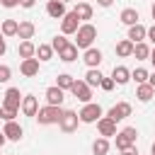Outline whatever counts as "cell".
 <instances>
[{
    "label": "cell",
    "instance_id": "6da1fadb",
    "mask_svg": "<svg viewBox=\"0 0 155 155\" xmlns=\"http://www.w3.org/2000/svg\"><path fill=\"white\" fill-rule=\"evenodd\" d=\"M75 46L78 48H90L92 46V41L97 39V27L94 24H90V22H85V24H80V29L75 31Z\"/></svg>",
    "mask_w": 155,
    "mask_h": 155
},
{
    "label": "cell",
    "instance_id": "7a4b0ae2",
    "mask_svg": "<svg viewBox=\"0 0 155 155\" xmlns=\"http://www.w3.org/2000/svg\"><path fill=\"white\" fill-rule=\"evenodd\" d=\"M61 116H63V109H61V107H56V104H46V107H41V109L36 111V119H39V124H41V126L58 124V121H61Z\"/></svg>",
    "mask_w": 155,
    "mask_h": 155
},
{
    "label": "cell",
    "instance_id": "3957f363",
    "mask_svg": "<svg viewBox=\"0 0 155 155\" xmlns=\"http://www.w3.org/2000/svg\"><path fill=\"white\" fill-rule=\"evenodd\" d=\"M136 136H138V128L136 126H126L116 133V150H126L136 143Z\"/></svg>",
    "mask_w": 155,
    "mask_h": 155
},
{
    "label": "cell",
    "instance_id": "277c9868",
    "mask_svg": "<svg viewBox=\"0 0 155 155\" xmlns=\"http://www.w3.org/2000/svg\"><path fill=\"white\" fill-rule=\"evenodd\" d=\"M78 116H80V121H82V124H94V121H99V119H102V107H99V104H94V102H87V104L78 111Z\"/></svg>",
    "mask_w": 155,
    "mask_h": 155
},
{
    "label": "cell",
    "instance_id": "5b68a950",
    "mask_svg": "<svg viewBox=\"0 0 155 155\" xmlns=\"http://www.w3.org/2000/svg\"><path fill=\"white\" fill-rule=\"evenodd\" d=\"M78 124H80L78 111H73V109H63V116H61V121H58L61 131H63V133H73V131L78 128Z\"/></svg>",
    "mask_w": 155,
    "mask_h": 155
},
{
    "label": "cell",
    "instance_id": "8992f818",
    "mask_svg": "<svg viewBox=\"0 0 155 155\" xmlns=\"http://www.w3.org/2000/svg\"><path fill=\"white\" fill-rule=\"evenodd\" d=\"M70 92H73V97H75V99H80L82 104L92 102V87H90L85 80H75V82H73V87H70Z\"/></svg>",
    "mask_w": 155,
    "mask_h": 155
},
{
    "label": "cell",
    "instance_id": "52a82bcc",
    "mask_svg": "<svg viewBox=\"0 0 155 155\" xmlns=\"http://www.w3.org/2000/svg\"><path fill=\"white\" fill-rule=\"evenodd\" d=\"M19 107H22V94H19V87H7L5 99H2V109H17V111H19Z\"/></svg>",
    "mask_w": 155,
    "mask_h": 155
},
{
    "label": "cell",
    "instance_id": "ba28073f",
    "mask_svg": "<svg viewBox=\"0 0 155 155\" xmlns=\"http://www.w3.org/2000/svg\"><path fill=\"white\" fill-rule=\"evenodd\" d=\"M80 29V17L75 12H65V17L61 19V31L68 36V34H75Z\"/></svg>",
    "mask_w": 155,
    "mask_h": 155
},
{
    "label": "cell",
    "instance_id": "9c48e42d",
    "mask_svg": "<svg viewBox=\"0 0 155 155\" xmlns=\"http://www.w3.org/2000/svg\"><path fill=\"white\" fill-rule=\"evenodd\" d=\"M107 116L119 124V121H124L126 116H131V104H128V102H119V104H114V107L107 111Z\"/></svg>",
    "mask_w": 155,
    "mask_h": 155
},
{
    "label": "cell",
    "instance_id": "30bf717a",
    "mask_svg": "<svg viewBox=\"0 0 155 155\" xmlns=\"http://www.w3.org/2000/svg\"><path fill=\"white\" fill-rule=\"evenodd\" d=\"M19 73H22L24 78H34V75H39V58H22V63H19Z\"/></svg>",
    "mask_w": 155,
    "mask_h": 155
},
{
    "label": "cell",
    "instance_id": "8fae6325",
    "mask_svg": "<svg viewBox=\"0 0 155 155\" xmlns=\"http://www.w3.org/2000/svg\"><path fill=\"white\" fill-rule=\"evenodd\" d=\"M19 109H22L24 116H36V111H39V102H36V97H34V94H24Z\"/></svg>",
    "mask_w": 155,
    "mask_h": 155
},
{
    "label": "cell",
    "instance_id": "7c38bea8",
    "mask_svg": "<svg viewBox=\"0 0 155 155\" xmlns=\"http://www.w3.org/2000/svg\"><path fill=\"white\" fill-rule=\"evenodd\" d=\"M97 131H99V136H104V138L116 136V121H111L109 116H102V119L97 121Z\"/></svg>",
    "mask_w": 155,
    "mask_h": 155
},
{
    "label": "cell",
    "instance_id": "4fadbf2b",
    "mask_svg": "<svg viewBox=\"0 0 155 155\" xmlns=\"http://www.w3.org/2000/svg\"><path fill=\"white\" fill-rule=\"evenodd\" d=\"M46 15L53 17V19H63V17H65V2H61V0H48V2H46Z\"/></svg>",
    "mask_w": 155,
    "mask_h": 155
},
{
    "label": "cell",
    "instance_id": "5bb4252c",
    "mask_svg": "<svg viewBox=\"0 0 155 155\" xmlns=\"http://www.w3.org/2000/svg\"><path fill=\"white\" fill-rule=\"evenodd\" d=\"M82 61H85V65L87 68H97L99 63H102V51L99 48H85V56H82Z\"/></svg>",
    "mask_w": 155,
    "mask_h": 155
},
{
    "label": "cell",
    "instance_id": "9a60e30c",
    "mask_svg": "<svg viewBox=\"0 0 155 155\" xmlns=\"http://www.w3.org/2000/svg\"><path fill=\"white\" fill-rule=\"evenodd\" d=\"M63 99H65V90H61L58 85H53V87H48V90H46V102H48V104L61 107V104H63Z\"/></svg>",
    "mask_w": 155,
    "mask_h": 155
},
{
    "label": "cell",
    "instance_id": "2e32d148",
    "mask_svg": "<svg viewBox=\"0 0 155 155\" xmlns=\"http://www.w3.org/2000/svg\"><path fill=\"white\" fill-rule=\"evenodd\" d=\"M2 133L7 136V140H19L22 138V126L17 124V121H5V128H2Z\"/></svg>",
    "mask_w": 155,
    "mask_h": 155
},
{
    "label": "cell",
    "instance_id": "e0dca14e",
    "mask_svg": "<svg viewBox=\"0 0 155 155\" xmlns=\"http://www.w3.org/2000/svg\"><path fill=\"white\" fill-rule=\"evenodd\" d=\"M111 78H114V82H116V85H126V82L131 80V70H128L126 65H114Z\"/></svg>",
    "mask_w": 155,
    "mask_h": 155
},
{
    "label": "cell",
    "instance_id": "ac0fdd59",
    "mask_svg": "<svg viewBox=\"0 0 155 155\" xmlns=\"http://www.w3.org/2000/svg\"><path fill=\"white\" fill-rule=\"evenodd\" d=\"M119 19L124 22V24H138V19H140V15H138V10L136 7H124L121 10V15H119Z\"/></svg>",
    "mask_w": 155,
    "mask_h": 155
},
{
    "label": "cell",
    "instance_id": "d6986e66",
    "mask_svg": "<svg viewBox=\"0 0 155 155\" xmlns=\"http://www.w3.org/2000/svg\"><path fill=\"white\" fill-rule=\"evenodd\" d=\"M145 36H148V29H145V27H143L140 22H138V24H131V27H128V39H131L133 44L143 41Z\"/></svg>",
    "mask_w": 155,
    "mask_h": 155
},
{
    "label": "cell",
    "instance_id": "ffe728a7",
    "mask_svg": "<svg viewBox=\"0 0 155 155\" xmlns=\"http://www.w3.org/2000/svg\"><path fill=\"white\" fill-rule=\"evenodd\" d=\"M136 97H138L140 102H150V99L155 97V87H153L150 82H140L138 90H136Z\"/></svg>",
    "mask_w": 155,
    "mask_h": 155
},
{
    "label": "cell",
    "instance_id": "44dd1931",
    "mask_svg": "<svg viewBox=\"0 0 155 155\" xmlns=\"http://www.w3.org/2000/svg\"><path fill=\"white\" fill-rule=\"evenodd\" d=\"M78 17H80V22H87V19H92V5L90 2H82V0H78V5H75V10H73Z\"/></svg>",
    "mask_w": 155,
    "mask_h": 155
},
{
    "label": "cell",
    "instance_id": "7402d4cb",
    "mask_svg": "<svg viewBox=\"0 0 155 155\" xmlns=\"http://www.w3.org/2000/svg\"><path fill=\"white\" fill-rule=\"evenodd\" d=\"M34 31H36V27H34V22H19V29H17V36L22 39V41H29L31 36H34Z\"/></svg>",
    "mask_w": 155,
    "mask_h": 155
},
{
    "label": "cell",
    "instance_id": "603a6c76",
    "mask_svg": "<svg viewBox=\"0 0 155 155\" xmlns=\"http://www.w3.org/2000/svg\"><path fill=\"white\" fill-rule=\"evenodd\" d=\"M133 41L131 39H121L119 44H116V56H121V58H128V56H133Z\"/></svg>",
    "mask_w": 155,
    "mask_h": 155
},
{
    "label": "cell",
    "instance_id": "cb8c5ba5",
    "mask_svg": "<svg viewBox=\"0 0 155 155\" xmlns=\"http://www.w3.org/2000/svg\"><path fill=\"white\" fill-rule=\"evenodd\" d=\"M58 58H61L63 63H73V61L78 58V46H75V44H68V46L58 53Z\"/></svg>",
    "mask_w": 155,
    "mask_h": 155
},
{
    "label": "cell",
    "instance_id": "d4e9b609",
    "mask_svg": "<svg viewBox=\"0 0 155 155\" xmlns=\"http://www.w3.org/2000/svg\"><path fill=\"white\" fill-rule=\"evenodd\" d=\"M17 53H19V58H34L36 56V46L31 41H22L19 48H17Z\"/></svg>",
    "mask_w": 155,
    "mask_h": 155
},
{
    "label": "cell",
    "instance_id": "484cf974",
    "mask_svg": "<svg viewBox=\"0 0 155 155\" xmlns=\"http://www.w3.org/2000/svg\"><path fill=\"white\" fill-rule=\"evenodd\" d=\"M102 78H104V75H102L97 68H90L87 75H85V82H87L90 87H99V85H102Z\"/></svg>",
    "mask_w": 155,
    "mask_h": 155
},
{
    "label": "cell",
    "instance_id": "4316f807",
    "mask_svg": "<svg viewBox=\"0 0 155 155\" xmlns=\"http://www.w3.org/2000/svg\"><path fill=\"white\" fill-rule=\"evenodd\" d=\"M109 148H111V145H109V138H104V136L92 143V153H94V155H107Z\"/></svg>",
    "mask_w": 155,
    "mask_h": 155
},
{
    "label": "cell",
    "instance_id": "83f0119b",
    "mask_svg": "<svg viewBox=\"0 0 155 155\" xmlns=\"http://www.w3.org/2000/svg\"><path fill=\"white\" fill-rule=\"evenodd\" d=\"M17 29H19V22L17 19H5L2 22V36H17Z\"/></svg>",
    "mask_w": 155,
    "mask_h": 155
},
{
    "label": "cell",
    "instance_id": "f1b7e54d",
    "mask_svg": "<svg viewBox=\"0 0 155 155\" xmlns=\"http://www.w3.org/2000/svg\"><path fill=\"white\" fill-rule=\"evenodd\" d=\"M133 56H136V61H145V58H150V46L143 44V41H138V44L133 46Z\"/></svg>",
    "mask_w": 155,
    "mask_h": 155
},
{
    "label": "cell",
    "instance_id": "f546056e",
    "mask_svg": "<svg viewBox=\"0 0 155 155\" xmlns=\"http://www.w3.org/2000/svg\"><path fill=\"white\" fill-rule=\"evenodd\" d=\"M36 58L39 61H51L53 58V46L51 44H39L36 46Z\"/></svg>",
    "mask_w": 155,
    "mask_h": 155
},
{
    "label": "cell",
    "instance_id": "4dcf8cb0",
    "mask_svg": "<svg viewBox=\"0 0 155 155\" xmlns=\"http://www.w3.org/2000/svg\"><path fill=\"white\" fill-rule=\"evenodd\" d=\"M73 82H75V78H73V75H68V73H61V75H58V80H56V85H58L61 90H70V87H73Z\"/></svg>",
    "mask_w": 155,
    "mask_h": 155
},
{
    "label": "cell",
    "instance_id": "1f68e13d",
    "mask_svg": "<svg viewBox=\"0 0 155 155\" xmlns=\"http://www.w3.org/2000/svg\"><path fill=\"white\" fill-rule=\"evenodd\" d=\"M68 44H70V41L65 39V34H61V36L56 34V36H53V41H51V46H53V51H58V53H61V51H63V48H65Z\"/></svg>",
    "mask_w": 155,
    "mask_h": 155
},
{
    "label": "cell",
    "instance_id": "d6a6232c",
    "mask_svg": "<svg viewBox=\"0 0 155 155\" xmlns=\"http://www.w3.org/2000/svg\"><path fill=\"white\" fill-rule=\"evenodd\" d=\"M148 78H150V73H148L145 68H136V70L131 73V80H136L138 85H140V82H148Z\"/></svg>",
    "mask_w": 155,
    "mask_h": 155
},
{
    "label": "cell",
    "instance_id": "836d02e7",
    "mask_svg": "<svg viewBox=\"0 0 155 155\" xmlns=\"http://www.w3.org/2000/svg\"><path fill=\"white\" fill-rule=\"evenodd\" d=\"M12 78V68L10 65H0V82H7Z\"/></svg>",
    "mask_w": 155,
    "mask_h": 155
},
{
    "label": "cell",
    "instance_id": "e575fe53",
    "mask_svg": "<svg viewBox=\"0 0 155 155\" xmlns=\"http://www.w3.org/2000/svg\"><path fill=\"white\" fill-rule=\"evenodd\" d=\"M114 85H116V82H114V78H102V85H99V87H102L104 92H111V90H114Z\"/></svg>",
    "mask_w": 155,
    "mask_h": 155
},
{
    "label": "cell",
    "instance_id": "d590c367",
    "mask_svg": "<svg viewBox=\"0 0 155 155\" xmlns=\"http://www.w3.org/2000/svg\"><path fill=\"white\" fill-rule=\"evenodd\" d=\"M0 5H2V7H17L19 0H0Z\"/></svg>",
    "mask_w": 155,
    "mask_h": 155
},
{
    "label": "cell",
    "instance_id": "8d00e7d4",
    "mask_svg": "<svg viewBox=\"0 0 155 155\" xmlns=\"http://www.w3.org/2000/svg\"><path fill=\"white\" fill-rule=\"evenodd\" d=\"M34 2H36V0H19V5H22V7H27V10H29V7H34Z\"/></svg>",
    "mask_w": 155,
    "mask_h": 155
},
{
    "label": "cell",
    "instance_id": "74e56055",
    "mask_svg": "<svg viewBox=\"0 0 155 155\" xmlns=\"http://www.w3.org/2000/svg\"><path fill=\"white\" fill-rule=\"evenodd\" d=\"M121 155H138V150L131 145V148H126V150H121Z\"/></svg>",
    "mask_w": 155,
    "mask_h": 155
},
{
    "label": "cell",
    "instance_id": "f35d334b",
    "mask_svg": "<svg viewBox=\"0 0 155 155\" xmlns=\"http://www.w3.org/2000/svg\"><path fill=\"white\" fill-rule=\"evenodd\" d=\"M145 39H150V41H153V44H155V24H153V27H150V29H148V36H145Z\"/></svg>",
    "mask_w": 155,
    "mask_h": 155
},
{
    "label": "cell",
    "instance_id": "ab89813d",
    "mask_svg": "<svg viewBox=\"0 0 155 155\" xmlns=\"http://www.w3.org/2000/svg\"><path fill=\"white\" fill-rule=\"evenodd\" d=\"M111 2H114V0H97V5H99V7H109Z\"/></svg>",
    "mask_w": 155,
    "mask_h": 155
},
{
    "label": "cell",
    "instance_id": "60d3db41",
    "mask_svg": "<svg viewBox=\"0 0 155 155\" xmlns=\"http://www.w3.org/2000/svg\"><path fill=\"white\" fill-rule=\"evenodd\" d=\"M5 51H7V44H5V39H0V56H5Z\"/></svg>",
    "mask_w": 155,
    "mask_h": 155
},
{
    "label": "cell",
    "instance_id": "b9f144b4",
    "mask_svg": "<svg viewBox=\"0 0 155 155\" xmlns=\"http://www.w3.org/2000/svg\"><path fill=\"white\" fill-rule=\"evenodd\" d=\"M5 140H7V136H5V133H2V131H0V148H2V145H5Z\"/></svg>",
    "mask_w": 155,
    "mask_h": 155
},
{
    "label": "cell",
    "instance_id": "7bdbcfd3",
    "mask_svg": "<svg viewBox=\"0 0 155 155\" xmlns=\"http://www.w3.org/2000/svg\"><path fill=\"white\" fill-rule=\"evenodd\" d=\"M148 82H150V85L155 87V73H150V78H148Z\"/></svg>",
    "mask_w": 155,
    "mask_h": 155
},
{
    "label": "cell",
    "instance_id": "ee69618b",
    "mask_svg": "<svg viewBox=\"0 0 155 155\" xmlns=\"http://www.w3.org/2000/svg\"><path fill=\"white\" fill-rule=\"evenodd\" d=\"M150 61H153V65H155V48H150Z\"/></svg>",
    "mask_w": 155,
    "mask_h": 155
},
{
    "label": "cell",
    "instance_id": "f6af8a7d",
    "mask_svg": "<svg viewBox=\"0 0 155 155\" xmlns=\"http://www.w3.org/2000/svg\"><path fill=\"white\" fill-rule=\"evenodd\" d=\"M150 15H153V19H155V2H153V7H150Z\"/></svg>",
    "mask_w": 155,
    "mask_h": 155
},
{
    "label": "cell",
    "instance_id": "bcb514c9",
    "mask_svg": "<svg viewBox=\"0 0 155 155\" xmlns=\"http://www.w3.org/2000/svg\"><path fill=\"white\" fill-rule=\"evenodd\" d=\"M150 153H153V155H155V143H153V145H150Z\"/></svg>",
    "mask_w": 155,
    "mask_h": 155
},
{
    "label": "cell",
    "instance_id": "7dc6e473",
    "mask_svg": "<svg viewBox=\"0 0 155 155\" xmlns=\"http://www.w3.org/2000/svg\"><path fill=\"white\" fill-rule=\"evenodd\" d=\"M0 119H2V104H0Z\"/></svg>",
    "mask_w": 155,
    "mask_h": 155
},
{
    "label": "cell",
    "instance_id": "c3c4849f",
    "mask_svg": "<svg viewBox=\"0 0 155 155\" xmlns=\"http://www.w3.org/2000/svg\"><path fill=\"white\" fill-rule=\"evenodd\" d=\"M61 2H68V0H61Z\"/></svg>",
    "mask_w": 155,
    "mask_h": 155
},
{
    "label": "cell",
    "instance_id": "681fc988",
    "mask_svg": "<svg viewBox=\"0 0 155 155\" xmlns=\"http://www.w3.org/2000/svg\"><path fill=\"white\" fill-rule=\"evenodd\" d=\"M82 2H87V0H82Z\"/></svg>",
    "mask_w": 155,
    "mask_h": 155
}]
</instances>
